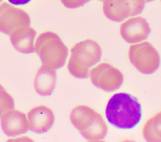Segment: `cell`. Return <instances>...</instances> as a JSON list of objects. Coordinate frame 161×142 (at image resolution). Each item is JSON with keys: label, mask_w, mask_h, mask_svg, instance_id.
Returning a JSON list of instances; mask_svg holds the SVG:
<instances>
[{"label": "cell", "mask_w": 161, "mask_h": 142, "mask_svg": "<svg viewBox=\"0 0 161 142\" xmlns=\"http://www.w3.org/2000/svg\"><path fill=\"white\" fill-rule=\"evenodd\" d=\"M109 123L119 129H131L140 121L141 106L137 99L126 93H116L111 96L106 108Z\"/></svg>", "instance_id": "cell-1"}, {"label": "cell", "mask_w": 161, "mask_h": 142, "mask_svg": "<svg viewBox=\"0 0 161 142\" xmlns=\"http://www.w3.org/2000/svg\"><path fill=\"white\" fill-rule=\"evenodd\" d=\"M70 119L81 135L88 141L101 140L107 134L108 126L103 116L88 106L79 105L73 108Z\"/></svg>", "instance_id": "cell-2"}, {"label": "cell", "mask_w": 161, "mask_h": 142, "mask_svg": "<svg viewBox=\"0 0 161 142\" xmlns=\"http://www.w3.org/2000/svg\"><path fill=\"white\" fill-rule=\"evenodd\" d=\"M101 48L95 41L86 39L79 42L71 49L68 70L75 78H86L89 75L91 68L101 60Z\"/></svg>", "instance_id": "cell-3"}, {"label": "cell", "mask_w": 161, "mask_h": 142, "mask_svg": "<svg viewBox=\"0 0 161 142\" xmlns=\"http://www.w3.org/2000/svg\"><path fill=\"white\" fill-rule=\"evenodd\" d=\"M35 51L43 64L54 69L62 67L68 56V49L60 38L50 31L38 36L35 41Z\"/></svg>", "instance_id": "cell-4"}, {"label": "cell", "mask_w": 161, "mask_h": 142, "mask_svg": "<svg viewBox=\"0 0 161 142\" xmlns=\"http://www.w3.org/2000/svg\"><path fill=\"white\" fill-rule=\"evenodd\" d=\"M128 57L131 63L143 74L153 73L160 66L159 54L148 41L131 45L129 48Z\"/></svg>", "instance_id": "cell-5"}, {"label": "cell", "mask_w": 161, "mask_h": 142, "mask_svg": "<svg viewBox=\"0 0 161 142\" xmlns=\"http://www.w3.org/2000/svg\"><path fill=\"white\" fill-rule=\"evenodd\" d=\"M92 84L105 91H113L118 89L123 82V75L117 68L106 63H102L89 71Z\"/></svg>", "instance_id": "cell-6"}, {"label": "cell", "mask_w": 161, "mask_h": 142, "mask_svg": "<svg viewBox=\"0 0 161 142\" xmlns=\"http://www.w3.org/2000/svg\"><path fill=\"white\" fill-rule=\"evenodd\" d=\"M30 18L23 10L7 3L0 5V32L10 35L15 30L29 26Z\"/></svg>", "instance_id": "cell-7"}, {"label": "cell", "mask_w": 161, "mask_h": 142, "mask_svg": "<svg viewBox=\"0 0 161 142\" xmlns=\"http://www.w3.org/2000/svg\"><path fill=\"white\" fill-rule=\"evenodd\" d=\"M150 33L148 23L141 16L131 18L123 22L120 26L122 38L130 44H136L145 40Z\"/></svg>", "instance_id": "cell-8"}, {"label": "cell", "mask_w": 161, "mask_h": 142, "mask_svg": "<svg viewBox=\"0 0 161 142\" xmlns=\"http://www.w3.org/2000/svg\"><path fill=\"white\" fill-rule=\"evenodd\" d=\"M103 10L107 18L116 22L140 14L135 0H103Z\"/></svg>", "instance_id": "cell-9"}, {"label": "cell", "mask_w": 161, "mask_h": 142, "mask_svg": "<svg viewBox=\"0 0 161 142\" xmlns=\"http://www.w3.org/2000/svg\"><path fill=\"white\" fill-rule=\"evenodd\" d=\"M29 129L36 133H43L52 126L55 116L52 110L43 105L32 108L27 114Z\"/></svg>", "instance_id": "cell-10"}, {"label": "cell", "mask_w": 161, "mask_h": 142, "mask_svg": "<svg viewBox=\"0 0 161 142\" xmlns=\"http://www.w3.org/2000/svg\"><path fill=\"white\" fill-rule=\"evenodd\" d=\"M1 126L3 132L8 136H14L24 134L29 129L26 115L19 111L11 109L1 118Z\"/></svg>", "instance_id": "cell-11"}, {"label": "cell", "mask_w": 161, "mask_h": 142, "mask_svg": "<svg viewBox=\"0 0 161 142\" xmlns=\"http://www.w3.org/2000/svg\"><path fill=\"white\" fill-rule=\"evenodd\" d=\"M36 31L29 26H24L15 30L10 34V40L14 48L18 51L29 54L35 51L34 40Z\"/></svg>", "instance_id": "cell-12"}, {"label": "cell", "mask_w": 161, "mask_h": 142, "mask_svg": "<svg viewBox=\"0 0 161 142\" xmlns=\"http://www.w3.org/2000/svg\"><path fill=\"white\" fill-rule=\"evenodd\" d=\"M56 72L54 69L43 64L38 69L34 80V88L42 96L50 95L56 84Z\"/></svg>", "instance_id": "cell-13"}, {"label": "cell", "mask_w": 161, "mask_h": 142, "mask_svg": "<svg viewBox=\"0 0 161 142\" xmlns=\"http://www.w3.org/2000/svg\"><path fill=\"white\" fill-rule=\"evenodd\" d=\"M142 133L143 138L147 141H161V111L146 121Z\"/></svg>", "instance_id": "cell-14"}, {"label": "cell", "mask_w": 161, "mask_h": 142, "mask_svg": "<svg viewBox=\"0 0 161 142\" xmlns=\"http://www.w3.org/2000/svg\"><path fill=\"white\" fill-rule=\"evenodd\" d=\"M14 108V101L13 97L0 84V117L7 111Z\"/></svg>", "instance_id": "cell-15"}, {"label": "cell", "mask_w": 161, "mask_h": 142, "mask_svg": "<svg viewBox=\"0 0 161 142\" xmlns=\"http://www.w3.org/2000/svg\"><path fill=\"white\" fill-rule=\"evenodd\" d=\"M90 0H61L62 4L70 9H75L88 3Z\"/></svg>", "instance_id": "cell-16"}, {"label": "cell", "mask_w": 161, "mask_h": 142, "mask_svg": "<svg viewBox=\"0 0 161 142\" xmlns=\"http://www.w3.org/2000/svg\"><path fill=\"white\" fill-rule=\"evenodd\" d=\"M13 5H25L28 3L31 0H8Z\"/></svg>", "instance_id": "cell-17"}, {"label": "cell", "mask_w": 161, "mask_h": 142, "mask_svg": "<svg viewBox=\"0 0 161 142\" xmlns=\"http://www.w3.org/2000/svg\"><path fill=\"white\" fill-rule=\"evenodd\" d=\"M153 0H146V2H150V1H152Z\"/></svg>", "instance_id": "cell-18"}, {"label": "cell", "mask_w": 161, "mask_h": 142, "mask_svg": "<svg viewBox=\"0 0 161 142\" xmlns=\"http://www.w3.org/2000/svg\"><path fill=\"white\" fill-rule=\"evenodd\" d=\"M1 1H2V0H0V3H1Z\"/></svg>", "instance_id": "cell-19"}, {"label": "cell", "mask_w": 161, "mask_h": 142, "mask_svg": "<svg viewBox=\"0 0 161 142\" xmlns=\"http://www.w3.org/2000/svg\"><path fill=\"white\" fill-rule=\"evenodd\" d=\"M100 1H103V0H100Z\"/></svg>", "instance_id": "cell-20"}, {"label": "cell", "mask_w": 161, "mask_h": 142, "mask_svg": "<svg viewBox=\"0 0 161 142\" xmlns=\"http://www.w3.org/2000/svg\"><path fill=\"white\" fill-rule=\"evenodd\" d=\"M160 1H161V0H160Z\"/></svg>", "instance_id": "cell-21"}]
</instances>
